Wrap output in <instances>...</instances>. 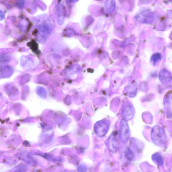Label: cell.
<instances>
[{
    "mask_svg": "<svg viewBox=\"0 0 172 172\" xmlns=\"http://www.w3.org/2000/svg\"><path fill=\"white\" fill-rule=\"evenodd\" d=\"M151 137L153 143L155 145L161 147L164 144L166 138L162 130H154L152 132Z\"/></svg>",
    "mask_w": 172,
    "mask_h": 172,
    "instance_id": "6da1fadb",
    "label": "cell"
},
{
    "mask_svg": "<svg viewBox=\"0 0 172 172\" xmlns=\"http://www.w3.org/2000/svg\"><path fill=\"white\" fill-rule=\"evenodd\" d=\"M108 146L109 150L112 152L115 153L117 151L118 147V142L115 137H110L109 139Z\"/></svg>",
    "mask_w": 172,
    "mask_h": 172,
    "instance_id": "7a4b0ae2",
    "label": "cell"
},
{
    "mask_svg": "<svg viewBox=\"0 0 172 172\" xmlns=\"http://www.w3.org/2000/svg\"><path fill=\"white\" fill-rule=\"evenodd\" d=\"M127 127V125H124V127L121 129V139L124 142H126L129 140L130 136L129 131Z\"/></svg>",
    "mask_w": 172,
    "mask_h": 172,
    "instance_id": "3957f363",
    "label": "cell"
},
{
    "mask_svg": "<svg viewBox=\"0 0 172 172\" xmlns=\"http://www.w3.org/2000/svg\"><path fill=\"white\" fill-rule=\"evenodd\" d=\"M152 159L155 163L158 166H162L163 164V160L161 155L158 153H155L152 155Z\"/></svg>",
    "mask_w": 172,
    "mask_h": 172,
    "instance_id": "277c9868",
    "label": "cell"
},
{
    "mask_svg": "<svg viewBox=\"0 0 172 172\" xmlns=\"http://www.w3.org/2000/svg\"><path fill=\"white\" fill-rule=\"evenodd\" d=\"M134 155L132 151L129 148H127L125 151V156L127 159L131 161L134 157Z\"/></svg>",
    "mask_w": 172,
    "mask_h": 172,
    "instance_id": "5b68a950",
    "label": "cell"
}]
</instances>
